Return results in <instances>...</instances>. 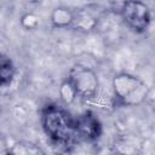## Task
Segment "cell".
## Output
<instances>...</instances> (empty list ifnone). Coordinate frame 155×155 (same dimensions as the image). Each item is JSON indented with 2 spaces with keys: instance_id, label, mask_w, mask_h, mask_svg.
Returning a JSON list of instances; mask_svg holds the SVG:
<instances>
[{
  "instance_id": "6da1fadb",
  "label": "cell",
  "mask_w": 155,
  "mask_h": 155,
  "mask_svg": "<svg viewBox=\"0 0 155 155\" xmlns=\"http://www.w3.org/2000/svg\"><path fill=\"white\" fill-rule=\"evenodd\" d=\"M42 126L47 136L58 144H69L79 138L75 121L62 109L50 107L42 115Z\"/></svg>"
},
{
  "instance_id": "7a4b0ae2",
  "label": "cell",
  "mask_w": 155,
  "mask_h": 155,
  "mask_svg": "<svg viewBox=\"0 0 155 155\" xmlns=\"http://www.w3.org/2000/svg\"><path fill=\"white\" fill-rule=\"evenodd\" d=\"M113 88L116 98L124 105L134 107L143 103L148 96V85L139 78L120 73L113 78Z\"/></svg>"
},
{
  "instance_id": "3957f363",
  "label": "cell",
  "mask_w": 155,
  "mask_h": 155,
  "mask_svg": "<svg viewBox=\"0 0 155 155\" xmlns=\"http://www.w3.org/2000/svg\"><path fill=\"white\" fill-rule=\"evenodd\" d=\"M68 80L73 84L78 96L87 99L93 98L99 87V81L96 73L82 65L74 67L69 74Z\"/></svg>"
},
{
  "instance_id": "277c9868",
  "label": "cell",
  "mask_w": 155,
  "mask_h": 155,
  "mask_svg": "<svg viewBox=\"0 0 155 155\" xmlns=\"http://www.w3.org/2000/svg\"><path fill=\"white\" fill-rule=\"evenodd\" d=\"M121 16L126 24L136 31H144L150 23V11L142 1L124 2L121 7Z\"/></svg>"
},
{
  "instance_id": "5b68a950",
  "label": "cell",
  "mask_w": 155,
  "mask_h": 155,
  "mask_svg": "<svg viewBox=\"0 0 155 155\" xmlns=\"http://www.w3.org/2000/svg\"><path fill=\"white\" fill-rule=\"evenodd\" d=\"M76 132L79 138H84L86 140H91L98 137L101 132V126L98 120L92 114H84L78 120H75Z\"/></svg>"
},
{
  "instance_id": "8992f818",
  "label": "cell",
  "mask_w": 155,
  "mask_h": 155,
  "mask_svg": "<svg viewBox=\"0 0 155 155\" xmlns=\"http://www.w3.org/2000/svg\"><path fill=\"white\" fill-rule=\"evenodd\" d=\"M75 15L68 7H56L51 13V22L57 28H65L73 25Z\"/></svg>"
},
{
  "instance_id": "52a82bcc",
  "label": "cell",
  "mask_w": 155,
  "mask_h": 155,
  "mask_svg": "<svg viewBox=\"0 0 155 155\" xmlns=\"http://www.w3.org/2000/svg\"><path fill=\"white\" fill-rule=\"evenodd\" d=\"M8 155H45V153L30 142H17L8 150Z\"/></svg>"
},
{
  "instance_id": "ba28073f",
  "label": "cell",
  "mask_w": 155,
  "mask_h": 155,
  "mask_svg": "<svg viewBox=\"0 0 155 155\" xmlns=\"http://www.w3.org/2000/svg\"><path fill=\"white\" fill-rule=\"evenodd\" d=\"M15 75V68L11 62V59L6 56L1 57L0 61V79H1V85L5 87L11 84L12 79Z\"/></svg>"
},
{
  "instance_id": "9c48e42d",
  "label": "cell",
  "mask_w": 155,
  "mask_h": 155,
  "mask_svg": "<svg viewBox=\"0 0 155 155\" xmlns=\"http://www.w3.org/2000/svg\"><path fill=\"white\" fill-rule=\"evenodd\" d=\"M74 25H76L80 29L84 30H91L94 28V25L97 24V19L88 12L86 11H81L79 13L75 15L74 17Z\"/></svg>"
},
{
  "instance_id": "30bf717a",
  "label": "cell",
  "mask_w": 155,
  "mask_h": 155,
  "mask_svg": "<svg viewBox=\"0 0 155 155\" xmlns=\"http://www.w3.org/2000/svg\"><path fill=\"white\" fill-rule=\"evenodd\" d=\"M59 96H61V99L65 104H71L78 97V92L75 91L73 84L69 80H65L59 86Z\"/></svg>"
},
{
  "instance_id": "8fae6325",
  "label": "cell",
  "mask_w": 155,
  "mask_h": 155,
  "mask_svg": "<svg viewBox=\"0 0 155 155\" xmlns=\"http://www.w3.org/2000/svg\"><path fill=\"white\" fill-rule=\"evenodd\" d=\"M21 24L27 30H33L39 25V17L34 13H25L21 18Z\"/></svg>"
}]
</instances>
